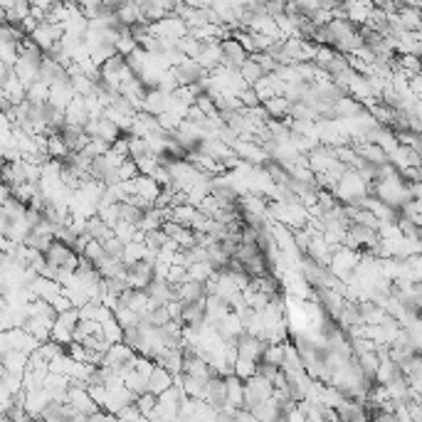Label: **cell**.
Returning a JSON list of instances; mask_svg holds the SVG:
<instances>
[{
    "label": "cell",
    "mask_w": 422,
    "mask_h": 422,
    "mask_svg": "<svg viewBox=\"0 0 422 422\" xmlns=\"http://www.w3.org/2000/svg\"><path fill=\"white\" fill-rule=\"evenodd\" d=\"M272 395H274V388H272V383L267 378H262V376L247 378V380H245V407L243 410H252L254 405L270 400Z\"/></svg>",
    "instance_id": "2"
},
{
    "label": "cell",
    "mask_w": 422,
    "mask_h": 422,
    "mask_svg": "<svg viewBox=\"0 0 422 422\" xmlns=\"http://www.w3.org/2000/svg\"><path fill=\"white\" fill-rule=\"evenodd\" d=\"M0 363H3V368H6L8 376L23 378L25 373H28V355L17 353V351H10V353H6L3 358H0Z\"/></svg>",
    "instance_id": "14"
},
{
    "label": "cell",
    "mask_w": 422,
    "mask_h": 422,
    "mask_svg": "<svg viewBox=\"0 0 422 422\" xmlns=\"http://www.w3.org/2000/svg\"><path fill=\"white\" fill-rule=\"evenodd\" d=\"M197 215V210L193 205H180V208H173L170 210V222L180 227H191V220Z\"/></svg>",
    "instance_id": "23"
},
{
    "label": "cell",
    "mask_w": 422,
    "mask_h": 422,
    "mask_svg": "<svg viewBox=\"0 0 422 422\" xmlns=\"http://www.w3.org/2000/svg\"><path fill=\"white\" fill-rule=\"evenodd\" d=\"M67 405L85 417H91L94 412H99V407H96V403L89 398L87 388H79V385H72V383H69V390H67Z\"/></svg>",
    "instance_id": "4"
},
{
    "label": "cell",
    "mask_w": 422,
    "mask_h": 422,
    "mask_svg": "<svg viewBox=\"0 0 422 422\" xmlns=\"http://www.w3.org/2000/svg\"><path fill=\"white\" fill-rule=\"evenodd\" d=\"M45 262L52 270H67L74 272L79 267V254H74L67 245L62 243H52L50 249L45 252Z\"/></svg>",
    "instance_id": "3"
},
{
    "label": "cell",
    "mask_w": 422,
    "mask_h": 422,
    "mask_svg": "<svg viewBox=\"0 0 422 422\" xmlns=\"http://www.w3.org/2000/svg\"><path fill=\"white\" fill-rule=\"evenodd\" d=\"M74 96H77V94H74L69 77L60 79V82H55V85L50 87V99H47V104H50L52 109H57V112H64V109L72 104Z\"/></svg>",
    "instance_id": "5"
},
{
    "label": "cell",
    "mask_w": 422,
    "mask_h": 422,
    "mask_svg": "<svg viewBox=\"0 0 422 422\" xmlns=\"http://www.w3.org/2000/svg\"><path fill=\"white\" fill-rule=\"evenodd\" d=\"M237 72H240V77H243V82L247 87H252V85H257L259 79L265 77V72H262V69H259V64L254 62L252 57H247V62L243 64V67L237 69Z\"/></svg>",
    "instance_id": "20"
},
{
    "label": "cell",
    "mask_w": 422,
    "mask_h": 422,
    "mask_svg": "<svg viewBox=\"0 0 422 422\" xmlns=\"http://www.w3.org/2000/svg\"><path fill=\"white\" fill-rule=\"evenodd\" d=\"M213 274L215 270L210 267V262H195L188 267V281H195V284H205Z\"/></svg>",
    "instance_id": "21"
},
{
    "label": "cell",
    "mask_w": 422,
    "mask_h": 422,
    "mask_svg": "<svg viewBox=\"0 0 422 422\" xmlns=\"http://www.w3.org/2000/svg\"><path fill=\"white\" fill-rule=\"evenodd\" d=\"M17 60V45L15 42H8V39L0 37V64H6V67L12 69Z\"/></svg>",
    "instance_id": "26"
},
{
    "label": "cell",
    "mask_w": 422,
    "mask_h": 422,
    "mask_svg": "<svg viewBox=\"0 0 422 422\" xmlns=\"http://www.w3.org/2000/svg\"><path fill=\"white\" fill-rule=\"evenodd\" d=\"M8 197H10V188H8L6 183L0 180V208H3V205L8 203Z\"/></svg>",
    "instance_id": "34"
},
{
    "label": "cell",
    "mask_w": 422,
    "mask_h": 422,
    "mask_svg": "<svg viewBox=\"0 0 422 422\" xmlns=\"http://www.w3.org/2000/svg\"><path fill=\"white\" fill-rule=\"evenodd\" d=\"M126 136H129V134H126ZM146 153H148L146 141L136 139V136H129V158H131V161H139V158H143Z\"/></svg>",
    "instance_id": "29"
},
{
    "label": "cell",
    "mask_w": 422,
    "mask_h": 422,
    "mask_svg": "<svg viewBox=\"0 0 422 422\" xmlns=\"http://www.w3.org/2000/svg\"><path fill=\"white\" fill-rule=\"evenodd\" d=\"M134 405H136V410L141 412V417H148L153 412V407H156V395H151V393L136 395Z\"/></svg>",
    "instance_id": "27"
},
{
    "label": "cell",
    "mask_w": 422,
    "mask_h": 422,
    "mask_svg": "<svg viewBox=\"0 0 422 422\" xmlns=\"http://www.w3.org/2000/svg\"><path fill=\"white\" fill-rule=\"evenodd\" d=\"M136 178H139V168H136V164L131 158H126L124 164L118 166V180H121V183H129V180H136Z\"/></svg>",
    "instance_id": "30"
},
{
    "label": "cell",
    "mask_w": 422,
    "mask_h": 422,
    "mask_svg": "<svg viewBox=\"0 0 422 422\" xmlns=\"http://www.w3.org/2000/svg\"><path fill=\"white\" fill-rule=\"evenodd\" d=\"M114 321H116L118 326H121V331H124V328L139 326V316H136L131 309H126V306H118V309L114 311Z\"/></svg>",
    "instance_id": "25"
},
{
    "label": "cell",
    "mask_w": 422,
    "mask_h": 422,
    "mask_svg": "<svg viewBox=\"0 0 422 422\" xmlns=\"http://www.w3.org/2000/svg\"><path fill=\"white\" fill-rule=\"evenodd\" d=\"M131 186H134V193H131V195L143 197L148 203H153L158 197V193H161V188L153 183V178H146V175H139L136 180H131Z\"/></svg>",
    "instance_id": "16"
},
{
    "label": "cell",
    "mask_w": 422,
    "mask_h": 422,
    "mask_svg": "<svg viewBox=\"0 0 422 422\" xmlns=\"http://www.w3.org/2000/svg\"><path fill=\"white\" fill-rule=\"evenodd\" d=\"M173 292H175V301H180L183 306L195 304V301H200V299L205 297L203 284H195V281H183V284L173 287Z\"/></svg>",
    "instance_id": "11"
},
{
    "label": "cell",
    "mask_w": 422,
    "mask_h": 422,
    "mask_svg": "<svg viewBox=\"0 0 422 422\" xmlns=\"http://www.w3.org/2000/svg\"><path fill=\"white\" fill-rule=\"evenodd\" d=\"M235 349H237V358H247V360H254V363H259V360H262V351H265V344H262L259 338L243 333V336L235 338Z\"/></svg>",
    "instance_id": "6"
},
{
    "label": "cell",
    "mask_w": 422,
    "mask_h": 422,
    "mask_svg": "<svg viewBox=\"0 0 422 422\" xmlns=\"http://www.w3.org/2000/svg\"><path fill=\"white\" fill-rule=\"evenodd\" d=\"M378 360H380V363H378V371H376V378H373V380H376L378 385H388L400 373V368L395 366L390 358H378Z\"/></svg>",
    "instance_id": "18"
},
{
    "label": "cell",
    "mask_w": 422,
    "mask_h": 422,
    "mask_svg": "<svg viewBox=\"0 0 422 422\" xmlns=\"http://www.w3.org/2000/svg\"><path fill=\"white\" fill-rule=\"evenodd\" d=\"M360 262V252H353L349 247H336L331 252V262L326 270L331 272L333 279H351Z\"/></svg>",
    "instance_id": "1"
},
{
    "label": "cell",
    "mask_w": 422,
    "mask_h": 422,
    "mask_svg": "<svg viewBox=\"0 0 422 422\" xmlns=\"http://www.w3.org/2000/svg\"><path fill=\"white\" fill-rule=\"evenodd\" d=\"M168 388H173V376H170L166 368H161V366H153V371H151V378H148V385H146V393H151V395H161V393H166Z\"/></svg>",
    "instance_id": "13"
},
{
    "label": "cell",
    "mask_w": 422,
    "mask_h": 422,
    "mask_svg": "<svg viewBox=\"0 0 422 422\" xmlns=\"http://www.w3.org/2000/svg\"><path fill=\"white\" fill-rule=\"evenodd\" d=\"M331 245L324 240L321 235H311L309 240V247H306V257L314 262V265L319 267H328V262H331Z\"/></svg>",
    "instance_id": "7"
},
{
    "label": "cell",
    "mask_w": 422,
    "mask_h": 422,
    "mask_svg": "<svg viewBox=\"0 0 422 422\" xmlns=\"http://www.w3.org/2000/svg\"><path fill=\"white\" fill-rule=\"evenodd\" d=\"M247 412H249V415H252L257 422H281V420H284L281 405L276 403L274 398L265 400V403H259V405H254L252 410H247Z\"/></svg>",
    "instance_id": "8"
},
{
    "label": "cell",
    "mask_w": 422,
    "mask_h": 422,
    "mask_svg": "<svg viewBox=\"0 0 422 422\" xmlns=\"http://www.w3.org/2000/svg\"><path fill=\"white\" fill-rule=\"evenodd\" d=\"M89 116H87V107L82 96H74L72 104L64 109V124L67 126H77V129H85Z\"/></svg>",
    "instance_id": "12"
},
{
    "label": "cell",
    "mask_w": 422,
    "mask_h": 422,
    "mask_svg": "<svg viewBox=\"0 0 422 422\" xmlns=\"http://www.w3.org/2000/svg\"><path fill=\"white\" fill-rule=\"evenodd\" d=\"M227 314H230L227 301H222V299L218 297H205V321H208V324L215 326V324L225 319Z\"/></svg>",
    "instance_id": "15"
},
{
    "label": "cell",
    "mask_w": 422,
    "mask_h": 422,
    "mask_svg": "<svg viewBox=\"0 0 422 422\" xmlns=\"http://www.w3.org/2000/svg\"><path fill=\"white\" fill-rule=\"evenodd\" d=\"M102 336L107 338L109 344H121V338H124V331H121V326H118L116 321L109 319L107 324H102Z\"/></svg>",
    "instance_id": "28"
},
{
    "label": "cell",
    "mask_w": 422,
    "mask_h": 422,
    "mask_svg": "<svg viewBox=\"0 0 422 422\" xmlns=\"http://www.w3.org/2000/svg\"><path fill=\"white\" fill-rule=\"evenodd\" d=\"M284 422H306L304 412L299 410V403H297V407H294V410H289L287 415H284Z\"/></svg>",
    "instance_id": "32"
},
{
    "label": "cell",
    "mask_w": 422,
    "mask_h": 422,
    "mask_svg": "<svg viewBox=\"0 0 422 422\" xmlns=\"http://www.w3.org/2000/svg\"><path fill=\"white\" fill-rule=\"evenodd\" d=\"M87 422H118V420H116L114 415H109V412H102V410H99V412H94V415H91Z\"/></svg>",
    "instance_id": "33"
},
{
    "label": "cell",
    "mask_w": 422,
    "mask_h": 422,
    "mask_svg": "<svg viewBox=\"0 0 422 422\" xmlns=\"http://www.w3.org/2000/svg\"><path fill=\"white\" fill-rule=\"evenodd\" d=\"M114 417H116L118 422H139V420H141V412L136 410V405L131 403V405H124V407H121V410H118Z\"/></svg>",
    "instance_id": "31"
},
{
    "label": "cell",
    "mask_w": 422,
    "mask_h": 422,
    "mask_svg": "<svg viewBox=\"0 0 422 422\" xmlns=\"http://www.w3.org/2000/svg\"><path fill=\"white\" fill-rule=\"evenodd\" d=\"M289 107L292 104L284 99V96H272V99H267V102H262V109L267 112V116L270 118H287L289 116Z\"/></svg>",
    "instance_id": "17"
},
{
    "label": "cell",
    "mask_w": 422,
    "mask_h": 422,
    "mask_svg": "<svg viewBox=\"0 0 422 422\" xmlns=\"http://www.w3.org/2000/svg\"><path fill=\"white\" fill-rule=\"evenodd\" d=\"M170 109V94H164L158 89H148L143 96V114H151V116H161Z\"/></svg>",
    "instance_id": "10"
},
{
    "label": "cell",
    "mask_w": 422,
    "mask_h": 422,
    "mask_svg": "<svg viewBox=\"0 0 422 422\" xmlns=\"http://www.w3.org/2000/svg\"><path fill=\"white\" fill-rule=\"evenodd\" d=\"M146 294H148V301H151L153 309H156V306H166V304H170V301H175V292H173V287H170L168 281H156V279H153L151 284H148Z\"/></svg>",
    "instance_id": "9"
},
{
    "label": "cell",
    "mask_w": 422,
    "mask_h": 422,
    "mask_svg": "<svg viewBox=\"0 0 422 422\" xmlns=\"http://www.w3.org/2000/svg\"><path fill=\"white\" fill-rule=\"evenodd\" d=\"M35 353H37L39 358L45 360L47 366H50V363L57 358V355H62V353H64V346L55 344V341H45V344H39V349L35 351Z\"/></svg>",
    "instance_id": "24"
},
{
    "label": "cell",
    "mask_w": 422,
    "mask_h": 422,
    "mask_svg": "<svg viewBox=\"0 0 422 422\" xmlns=\"http://www.w3.org/2000/svg\"><path fill=\"white\" fill-rule=\"evenodd\" d=\"M259 363H265V366H272V368H281V363H284V344L281 346L265 344L262 360H259Z\"/></svg>",
    "instance_id": "19"
},
{
    "label": "cell",
    "mask_w": 422,
    "mask_h": 422,
    "mask_svg": "<svg viewBox=\"0 0 422 422\" xmlns=\"http://www.w3.org/2000/svg\"><path fill=\"white\" fill-rule=\"evenodd\" d=\"M257 366L259 363H254V360H247V358H237L235 363H232V376L240 378V380H247V378L257 376Z\"/></svg>",
    "instance_id": "22"
}]
</instances>
